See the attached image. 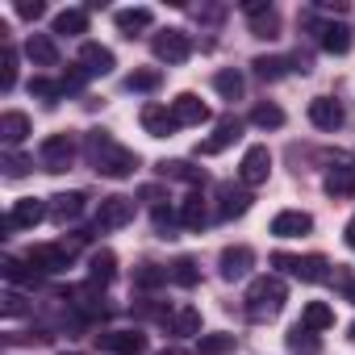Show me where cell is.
Listing matches in <instances>:
<instances>
[{
	"label": "cell",
	"instance_id": "cell-1",
	"mask_svg": "<svg viewBox=\"0 0 355 355\" xmlns=\"http://www.w3.org/2000/svg\"><path fill=\"white\" fill-rule=\"evenodd\" d=\"M84 155L101 175H109V180H125V175H134V167H138V155L130 146L113 142L109 130H88L84 134Z\"/></svg>",
	"mask_w": 355,
	"mask_h": 355
},
{
	"label": "cell",
	"instance_id": "cell-2",
	"mask_svg": "<svg viewBox=\"0 0 355 355\" xmlns=\"http://www.w3.org/2000/svg\"><path fill=\"white\" fill-rule=\"evenodd\" d=\"M284 301H288V288H284L280 276H255L251 288H247V313H251L255 322L276 318V313L284 309Z\"/></svg>",
	"mask_w": 355,
	"mask_h": 355
},
{
	"label": "cell",
	"instance_id": "cell-3",
	"mask_svg": "<svg viewBox=\"0 0 355 355\" xmlns=\"http://www.w3.org/2000/svg\"><path fill=\"white\" fill-rule=\"evenodd\" d=\"M80 239H88V234H80ZM80 239H63V243H42V247H30V255H26V263L34 268V272H46V276H59V272H67L71 268V259H76V247H80Z\"/></svg>",
	"mask_w": 355,
	"mask_h": 355
},
{
	"label": "cell",
	"instance_id": "cell-4",
	"mask_svg": "<svg viewBox=\"0 0 355 355\" xmlns=\"http://www.w3.org/2000/svg\"><path fill=\"white\" fill-rule=\"evenodd\" d=\"M272 268H284L288 276H297V280H305V284L330 280V259H326V255H288V251H276V255H272Z\"/></svg>",
	"mask_w": 355,
	"mask_h": 355
},
{
	"label": "cell",
	"instance_id": "cell-5",
	"mask_svg": "<svg viewBox=\"0 0 355 355\" xmlns=\"http://www.w3.org/2000/svg\"><path fill=\"white\" fill-rule=\"evenodd\" d=\"M71 159H76V138L63 130V134H51V138H42V146H38V163L46 167V171H67L71 167Z\"/></svg>",
	"mask_w": 355,
	"mask_h": 355
},
{
	"label": "cell",
	"instance_id": "cell-6",
	"mask_svg": "<svg viewBox=\"0 0 355 355\" xmlns=\"http://www.w3.org/2000/svg\"><path fill=\"white\" fill-rule=\"evenodd\" d=\"M150 51H155L159 63H189V55H193V38H189L184 30H163V34L150 38Z\"/></svg>",
	"mask_w": 355,
	"mask_h": 355
},
{
	"label": "cell",
	"instance_id": "cell-7",
	"mask_svg": "<svg viewBox=\"0 0 355 355\" xmlns=\"http://www.w3.org/2000/svg\"><path fill=\"white\" fill-rule=\"evenodd\" d=\"M268 175H272V150H268V146H247V155H243V163H239V180H243V189L268 184Z\"/></svg>",
	"mask_w": 355,
	"mask_h": 355
},
{
	"label": "cell",
	"instance_id": "cell-8",
	"mask_svg": "<svg viewBox=\"0 0 355 355\" xmlns=\"http://www.w3.org/2000/svg\"><path fill=\"white\" fill-rule=\"evenodd\" d=\"M130 222H134V197L113 193V197L101 201V209H96V230H121V226H130Z\"/></svg>",
	"mask_w": 355,
	"mask_h": 355
},
{
	"label": "cell",
	"instance_id": "cell-9",
	"mask_svg": "<svg viewBox=\"0 0 355 355\" xmlns=\"http://www.w3.org/2000/svg\"><path fill=\"white\" fill-rule=\"evenodd\" d=\"M96 343L109 355H142L146 351V334H138V330H105V334H96Z\"/></svg>",
	"mask_w": 355,
	"mask_h": 355
},
{
	"label": "cell",
	"instance_id": "cell-10",
	"mask_svg": "<svg viewBox=\"0 0 355 355\" xmlns=\"http://www.w3.org/2000/svg\"><path fill=\"white\" fill-rule=\"evenodd\" d=\"M243 13L251 17V34L255 38H276L280 34V13L268 5V0H247Z\"/></svg>",
	"mask_w": 355,
	"mask_h": 355
},
{
	"label": "cell",
	"instance_id": "cell-11",
	"mask_svg": "<svg viewBox=\"0 0 355 355\" xmlns=\"http://www.w3.org/2000/svg\"><path fill=\"white\" fill-rule=\"evenodd\" d=\"M171 117H175V125H205L209 121V105L197 92H180L171 101Z\"/></svg>",
	"mask_w": 355,
	"mask_h": 355
},
{
	"label": "cell",
	"instance_id": "cell-12",
	"mask_svg": "<svg viewBox=\"0 0 355 355\" xmlns=\"http://www.w3.org/2000/svg\"><path fill=\"white\" fill-rule=\"evenodd\" d=\"M163 326H167V334H171V338L201 334V309H193V305H175V309L163 318Z\"/></svg>",
	"mask_w": 355,
	"mask_h": 355
},
{
	"label": "cell",
	"instance_id": "cell-13",
	"mask_svg": "<svg viewBox=\"0 0 355 355\" xmlns=\"http://www.w3.org/2000/svg\"><path fill=\"white\" fill-rule=\"evenodd\" d=\"M239 134H243V121H239V117H222V121H218V130L197 146V155H222L230 142H239Z\"/></svg>",
	"mask_w": 355,
	"mask_h": 355
},
{
	"label": "cell",
	"instance_id": "cell-14",
	"mask_svg": "<svg viewBox=\"0 0 355 355\" xmlns=\"http://www.w3.org/2000/svg\"><path fill=\"white\" fill-rule=\"evenodd\" d=\"M251 209V193L247 189H234V184H218V218L230 222V218H243Z\"/></svg>",
	"mask_w": 355,
	"mask_h": 355
},
{
	"label": "cell",
	"instance_id": "cell-15",
	"mask_svg": "<svg viewBox=\"0 0 355 355\" xmlns=\"http://www.w3.org/2000/svg\"><path fill=\"white\" fill-rule=\"evenodd\" d=\"M46 214H51V209H46L42 201L26 197V201H17V205L9 209V218H5V230H30V226H38Z\"/></svg>",
	"mask_w": 355,
	"mask_h": 355
},
{
	"label": "cell",
	"instance_id": "cell-16",
	"mask_svg": "<svg viewBox=\"0 0 355 355\" xmlns=\"http://www.w3.org/2000/svg\"><path fill=\"white\" fill-rule=\"evenodd\" d=\"M318 30V46L326 51V55H347L351 51V30L343 26V21H322V26H313Z\"/></svg>",
	"mask_w": 355,
	"mask_h": 355
},
{
	"label": "cell",
	"instance_id": "cell-17",
	"mask_svg": "<svg viewBox=\"0 0 355 355\" xmlns=\"http://www.w3.org/2000/svg\"><path fill=\"white\" fill-rule=\"evenodd\" d=\"M80 71L84 76H109L113 71V51L101 42H84L80 46Z\"/></svg>",
	"mask_w": 355,
	"mask_h": 355
},
{
	"label": "cell",
	"instance_id": "cell-18",
	"mask_svg": "<svg viewBox=\"0 0 355 355\" xmlns=\"http://www.w3.org/2000/svg\"><path fill=\"white\" fill-rule=\"evenodd\" d=\"M309 121H313L318 130L334 134V130L343 125V105L330 101V96H313V101H309Z\"/></svg>",
	"mask_w": 355,
	"mask_h": 355
},
{
	"label": "cell",
	"instance_id": "cell-19",
	"mask_svg": "<svg viewBox=\"0 0 355 355\" xmlns=\"http://www.w3.org/2000/svg\"><path fill=\"white\" fill-rule=\"evenodd\" d=\"M309 230H313V218L301 214V209H284V214L272 218V234H276V239H301V234H309Z\"/></svg>",
	"mask_w": 355,
	"mask_h": 355
},
{
	"label": "cell",
	"instance_id": "cell-20",
	"mask_svg": "<svg viewBox=\"0 0 355 355\" xmlns=\"http://www.w3.org/2000/svg\"><path fill=\"white\" fill-rule=\"evenodd\" d=\"M138 121H142V130H146L150 138H171V130H175V117H171V109H163V105H142Z\"/></svg>",
	"mask_w": 355,
	"mask_h": 355
},
{
	"label": "cell",
	"instance_id": "cell-21",
	"mask_svg": "<svg viewBox=\"0 0 355 355\" xmlns=\"http://www.w3.org/2000/svg\"><path fill=\"white\" fill-rule=\"evenodd\" d=\"M251 263H255V251H251V247H226V251H222V259H218L222 280H239V276H247V272H251Z\"/></svg>",
	"mask_w": 355,
	"mask_h": 355
},
{
	"label": "cell",
	"instance_id": "cell-22",
	"mask_svg": "<svg viewBox=\"0 0 355 355\" xmlns=\"http://www.w3.org/2000/svg\"><path fill=\"white\" fill-rule=\"evenodd\" d=\"M326 193H330L334 201L355 197V163H338V167L326 171Z\"/></svg>",
	"mask_w": 355,
	"mask_h": 355
},
{
	"label": "cell",
	"instance_id": "cell-23",
	"mask_svg": "<svg viewBox=\"0 0 355 355\" xmlns=\"http://www.w3.org/2000/svg\"><path fill=\"white\" fill-rule=\"evenodd\" d=\"M51 218L59 222V226H67V222H76L80 214H84V193H59V197H51Z\"/></svg>",
	"mask_w": 355,
	"mask_h": 355
},
{
	"label": "cell",
	"instance_id": "cell-24",
	"mask_svg": "<svg viewBox=\"0 0 355 355\" xmlns=\"http://www.w3.org/2000/svg\"><path fill=\"white\" fill-rule=\"evenodd\" d=\"M26 134H30V117H26V113H17V109L0 113V138H5L9 150H13L17 142H26Z\"/></svg>",
	"mask_w": 355,
	"mask_h": 355
},
{
	"label": "cell",
	"instance_id": "cell-25",
	"mask_svg": "<svg viewBox=\"0 0 355 355\" xmlns=\"http://www.w3.org/2000/svg\"><path fill=\"white\" fill-rule=\"evenodd\" d=\"M26 55H30L38 67H55V63H59V46H55L51 34H30V38H26Z\"/></svg>",
	"mask_w": 355,
	"mask_h": 355
},
{
	"label": "cell",
	"instance_id": "cell-26",
	"mask_svg": "<svg viewBox=\"0 0 355 355\" xmlns=\"http://www.w3.org/2000/svg\"><path fill=\"white\" fill-rule=\"evenodd\" d=\"M159 171H163V175H171V180H184V184H205V171H201V167H193V163H184V159H163V163H159Z\"/></svg>",
	"mask_w": 355,
	"mask_h": 355
},
{
	"label": "cell",
	"instance_id": "cell-27",
	"mask_svg": "<svg viewBox=\"0 0 355 355\" xmlns=\"http://www.w3.org/2000/svg\"><path fill=\"white\" fill-rule=\"evenodd\" d=\"M301 326H305V330H330V326H334V309H330L326 301H309V305L301 309Z\"/></svg>",
	"mask_w": 355,
	"mask_h": 355
},
{
	"label": "cell",
	"instance_id": "cell-28",
	"mask_svg": "<svg viewBox=\"0 0 355 355\" xmlns=\"http://www.w3.org/2000/svg\"><path fill=\"white\" fill-rule=\"evenodd\" d=\"M113 21H117V30H121L125 38H134L138 30H146V26L155 21V13H150V9H121Z\"/></svg>",
	"mask_w": 355,
	"mask_h": 355
},
{
	"label": "cell",
	"instance_id": "cell-29",
	"mask_svg": "<svg viewBox=\"0 0 355 355\" xmlns=\"http://www.w3.org/2000/svg\"><path fill=\"white\" fill-rule=\"evenodd\" d=\"M205 222H209V214H205V197L193 193V197L180 205V226H184V230H201Z\"/></svg>",
	"mask_w": 355,
	"mask_h": 355
},
{
	"label": "cell",
	"instance_id": "cell-30",
	"mask_svg": "<svg viewBox=\"0 0 355 355\" xmlns=\"http://www.w3.org/2000/svg\"><path fill=\"white\" fill-rule=\"evenodd\" d=\"M84 30H88V9H63V13L55 17V34L76 38V34H84Z\"/></svg>",
	"mask_w": 355,
	"mask_h": 355
},
{
	"label": "cell",
	"instance_id": "cell-31",
	"mask_svg": "<svg viewBox=\"0 0 355 355\" xmlns=\"http://www.w3.org/2000/svg\"><path fill=\"white\" fill-rule=\"evenodd\" d=\"M251 71H255L259 80H280L284 71H293V59H280V55H259V59L251 63Z\"/></svg>",
	"mask_w": 355,
	"mask_h": 355
},
{
	"label": "cell",
	"instance_id": "cell-32",
	"mask_svg": "<svg viewBox=\"0 0 355 355\" xmlns=\"http://www.w3.org/2000/svg\"><path fill=\"white\" fill-rule=\"evenodd\" d=\"M163 84V71L159 67H134L130 76H125V88L130 92H155Z\"/></svg>",
	"mask_w": 355,
	"mask_h": 355
},
{
	"label": "cell",
	"instance_id": "cell-33",
	"mask_svg": "<svg viewBox=\"0 0 355 355\" xmlns=\"http://www.w3.org/2000/svg\"><path fill=\"white\" fill-rule=\"evenodd\" d=\"M171 280L180 284V288H197V284H201V268H197V259L180 255V259L171 263Z\"/></svg>",
	"mask_w": 355,
	"mask_h": 355
},
{
	"label": "cell",
	"instance_id": "cell-34",
	"mask_svg": "<svg viewBox=\"0 0 355 355\" xmlns=\"http://www.w3.org/2000/svg\"><path fill=\"white\" fill-rule=\"evenodd\" d=\"M214 88H218L226 101H239V96H243V88H247V80H243V71L226 67V71H218V76H214Z\"/></svg>",
	"mask_w": 355,
	"mask_h": 355
},
{
	"label": "cell",
	"instance_id": "cell-35",
	"mask_svg": "<svg viewBox=\"0 0 355 355\" xmlns=\"http://www.w3.org/2000/svg\"><path fill=\"white\" fill-rule=\"evenodd\" d=\"M88 272H92V280H96V284H109V280H113V272H117V255H113V251H92Z\"/></svg>",
	"mask_w": 355,
	"mask_h": 355
},
{
	"label": "cell",
	"instance_id": "cell-36",
	"mask_svg": "<svg viewBox=\"0 0 355 355\" xmlns=\"http://www.w3.org/2000/svg\"><path fill=\"white\" fill-rule=\"evenodd\" d=\"M167 280H171V272L159 268V263H138V268H134V288H159V284H167Z\"/></svg>",
	"mask_w": 355,
	"mask_h": 355
},
{
	"label": "cell",
	"instance_id": "cell-37",
	"mask_svg": "<svg viewBox=\"0 0 355 355\" xmlns=\"http://www.w3.org/2000/svg\"><path fill=\"white\" fill-rule=\"evenodd\" d=\"M251 125H259V130H280V125H284V109H280V105H255V109H251Z\"/></svg>",
	"mask_w": 355,
	"mask_h": 355
},
{
	"label": "cell",
	"instance_id": "cell-38",
	"mask_svg": "<svg viewBox=\"0 0 355 355\" xmlns=\"http://www.w3.org/2000/svg\"><path fill=\"white\" fill-rule=\"evenodd\" d=\"M234 351V334H201L197 338V355H230Z\"/></svg>",
	"mask_w": 355,
	"mask_h": 355
},
{
	"label": "cell",
	"instance_id": "cell-39",
	"mask_svg": "<svg viewBox=\"0 0 355 355\" xmlns=\"http://www.w3.org/2000/svg\"><path fill=\"white\" fill-rule=\"evenodd\" d=\"M30 92H34V96H42L46 105H55V101L67 92V84H63V80H46V76H34V80H30Z\"/></svg>",
	"mask_w": 355,
	"mask_h": 355
},
{
	"label": "cell",
	"instance_id": "cell-40",
	"mask_svg": "<svg viewBox=\"0 0 355 355\" xmlns=\"http://www.w3.org/2000/svg\"><path fill=\"white\" fill-rule=\"evenodd\" d=\"M288 347L293 351H305V355H318V343H313V330H305L301 322L288 330Z\"/></svg>",
	"mask_w": 355,
	"mask_h": 355
},
{
	"label": "cell",
	"instance_id": "cell-41",
	"mask_svg": "<svg viewBox=\"0 0 355 355\" xmlns=\"http://www.w3.org/2000/svg\"><path fill=\"white\" fill-rule=\"evenodd\" d=\"M0 167H5V175H13V180H17V175H26L34 167V159H26L17 150H5V155H0Z\"/></svg>",
	"mask_w": 355,
	"mask_h": 355
},
{
	"label": "cell",
	"instance_id": "cell-42",
	"mask_svg": "<svg viewBox=\"0 0 355 355\" xmlns=\"http://www.w3.org/2000/svg\"><path fill=\"white\" fill-rule=\"evenodd\" d=\"M13 84H17V51L5 42V67H0V88L13 92Z\"/></svg>",
	"mask_w": 355,
	"mask_h": 355
},
{
	"label": "cell",
	"instance_id": "cell-43",
	"mask_svg": "<svg viewBox=\"0 0 355 355\" xmlns=\"http://www.w3.org/2000/svg\"><path fill=\"white\" fill-rule=\"evenodd\" d=\"M0 272H5L13 284H21V280H34V272H26V268H21L13 255H5V259H0Z\"/></svg>",
	"mask_w": 355,
	"mask_h": 355
},
{
	"label": "cell",
	"instance_id": "cell-44",
	"mask_svg": "<svg viewBox=\"0 0 355 355\" xmlns=\"http://www.w3.org/2000/svg\"><path fill=\"white\" fill-rule=\"evenodd\" d=\"M155 230H159L163 239H171V209H167V205H155Z\"/></svg>",
	"mask_w": 355,
	"mask_h": 355
},
{
	"label": "cell",
	"instance_id": "cell-45",
	"mask_svg": "<svg viewBox=\"0 0 355 355\" xmlns=\"http://www.w3.org/2000/svg\"><path fill=\"white\" fill-rule=\"evenodd\" d=\"M17 13H21L26 21H38V17L46 13V5H42V0H34V5H30V0H21V5H17Z\"/></svg>",
	"mask_w": 355,
	"mask_h": 355
},
{
	"label": "cell",
	"instance_id": "cell-46",
	"mask_svg": "<svg viewBox=\"0 0 355 355\" xmlns=\"http://www.w3.org/2000/svg\"><path fill=\"white\" fill-rule=\"evenodd\" d=\"M21 309H26V305H21V297H17V293H5V313H9V318H17Z\"/></svg>",
	"mask_w": 355,
	"mask_h": 355
},
{
	"label": "cell",
	"instance_id": "cell-47",
	"mask_svg": "<svg viewBox=\"0 0 355 355\" xmlns=\"http://www.w3.org/2000/svg\"><path fill=\"white\" fill-rule=\"evenodd\" d=\"M343 239H347V247H351V251H355V218H351V222H347V230H343Z\"/></svg>",
	"mask_w": 355,
	"mask_h": 355
},
{
	"label": "cell",
	"instance_id": "cell-48",
	"mask_svg": "<svg viewBox=\"0 0 355 355\" xmlns=\"http://www.w3.org/2000/svg\"><path fill=\"white\" fill-rule=\"evenodd\" d=\"M343 293H347V301L355 305V280H343Z\"/></svg>",
	"mask_w": 355,
	"mask_h": 355
},
{
	"label": "cell",
	"instance_id": "cell-49",
	"mask_svg": "<svg viewBox=\"0 0 355 355\" xmlns=\"http://www.w3.org/2000/svg\"><path fill=\"white\" fill-rule=\"evenodd\" d=\"M351 338H355V326H351Z\"/></svg>",
	"mask_w": 355,
	"mask_h": 355
}]
</instances>
